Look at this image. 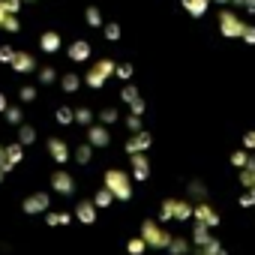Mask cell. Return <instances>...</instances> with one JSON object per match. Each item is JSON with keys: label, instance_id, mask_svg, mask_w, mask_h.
Masks as SVG:
<instances>
[{"label": "cell", "instance_id": "obj_1", "mask_svg": "<svg viewBox=\"0 0 255 255\" xmlns=\"http://www.w3.org/2000/svg\"><path fill=\"white\" fill-rule=\"evenodd\" d=\"M105 189L114 195V201H129L132 198V174H126L120 168L105 171Z\"/></svg>", "mask_w": 255, "mask_h": 255}, {"label": "cell", "instance_id": "obj_2", "mask_svg": "<svg viewBox=\"0 0 255 255\" xmlns=\"http://www.w3.org/2000/svg\"><path fill=\"white\" fill-rule=\"evenodd\" d=\"M189 216H192V204L183 201V198H168L159 207V219L162 222H186Z\"/></svg>", "mask_w": 255, "mask_h": 255}, {"label": "cell", "instance_id": "obj_3", "mask_svg": "<svg viewBox=\"0 0 255 255\" xmlns=\"http://www.w3.org/2000/svg\"><path fill=\"white\" fill-rule=\"evenodd\" d=\"M114 66H117V63H114L111 57H102V60H96V63L90 66V72L84 75V81H87V87H93V90H99V87H102V84H105V81H108V78L114 75Z\"/></svg>", "mask_w": 255, "mask_h": 255}, {"label": "cell", "instance_id": "obj_4", "mask_svg": "<svg viewBox=\"0 0 255 255\" xmlns=\"http://www.w3.org/2000/svg\"><path fill=\"white\" fill-rule=\"evenodd\" d=\"M243 30H246V21L237 18V12H231V9H219V33H222L225 39H240Z\"/></svg>", "mask_w": 255, "mask_h": 255}, {"label": "cell", "instance_id": "obj_5", "mask_svg": "<svg viewBox=\"0 0 255 255\" xmlns=\"http://www.w3.org/2000/svg\"><path fill=\"white\" fill-rule=\"evenodd\" d=\"M141 237H144L147 249H165L168 240H171V234H168L159 222H153V219H147V222L141 225Z\"/></svg>", "mask_w": 255, "mask_h": 255}, {"label": "cell", "instance_id": "obj_6", "mask_svg": "<svg viewBox=\"0 0 255 255\" xmlns=\"http://www.w3.org/2000/svg\"><path fill=\"white\" fill-rule=\"evenodd\" d=\"M192 216H195L198 225H207V228H216V225H219V213H216L207 201H198V204L192 207Z\"/></svg>", "mask_w": 255, "mask_h": 255}, {"label": "cell", "instance_id": "obj_7", "mask_svg": "<svg viewBox=\"0 0 255 255\" xmlns=\"http://www.w3.org/2000/svg\"><path fill=\"white\" fill-rule=\"evenodd\" d=\"M129 162H132V180H147L150 177V159L147 153H129Z\"/></svg>", "mask_w": 255, "mask_h": 255}, {"label": "cell", "instance_id": "obj_8", "mask_svg": "<svg viewBox=\"0 0 255 255\" xmlns=\"http://www.w3.org/2000/svg\"><path fill=\"white\" fill-rule=\"evenodd\" d=\"M150 144H153L150 132L138 129V132H132V138H129V141H126V153H147V150H150Z\"/></svg>", "mask_w": 255, "mask_h": 255}, {"label": "cell", "instance_id": "obj_9", "mask_svg": "<svg viewBox=\"0 0 255 255\" xmlns=\"http://www.w3.org/2000/svg\"><path fill=\"white\" fill-rule=\"evenodd\" d=\"M111 141V132H108V126H87V144L90 147H108Z\"/></svg>", "mask_w": 255, "mask_h": 255}, {"label": "cell", "instance_id": "obj_10", "mask_svg": "<svg viewBox=\"0 0 255 255\" xmlns=\"http://www.w3.org/2000/svg\"><path fill=\"white\" fill-rule=\"evenodd\" d=\"M75 216H78L84 225H93V222H96V204H93V201H81V204L75 207Z\"/></svg>", "mask_w": 255, "mask_h": 255}, {"label": "cell", "instance_id": "obj_11", "mask_svg": "<svg viewBox=\"0 0 255 255\" xmlns=\"http://www.w3.org/2000/svg\"><path fill=\"white\" fill-rule=\"evenodd\" d=\"M210 240H213V228H207V225H198V222H195V228H192V246H198V249H201V246H207Z\"/></svg>", "mask_w": 255, "mask_h": 255}, {"label": "cell", "instance_id": "obj_12", "mask_svg": "<svg viewBox=\"0 0 255 255\" xmlns=\"http://www.w3.org/2000/svg\"><path fill=\"white\" fill-rule=\"evenodd\" d=\"M237 180H240L243 189H252V186H255V156H249V162L240 168V177H237Z\"/></svg>", "mask_w": 255, "mask_h": 255}, {"label": "cell", "instance_id": "obj_13", "mask_svg": "<svg viewBox=\"0 0 255 255\" xmlns=\"http://www.w3.org/2000/svg\"><path fill=\"white\" fill-rule=\"evenodd\" d=\"M51 183H54V189H57V192H60V195H69V192H72V189H75V180H72V177H69V174H66V171H57V174H54V180H51Z\"/></svg>", "mask_w": 255, "mask_h": 255}, {"label": "cell", "instance_id": "obj_14", "mask_svg": "<svg viewBox=\"0 0 255 255\" xmlns=\"http://www.w3.org/2000/svg\"><path fill=\"white\" fill-rule=\"evenodd\" d=\"M165 249H168V255H189V249H192V240H186V237H171Z\"/></svg>", "mask_w": 255, "mask_h": 255}, {"label": "cell", "instance_id": "obj_15", "mask_svg": "<svg viewBox=\"0 0 255 255\" xmlns=\"http://www.w3.org/2000/svg\"><path fill=\"white\" fill-rule=\"evenodd\" d=\"M183 9H186L192 18H201V15L210 9V0H183Z\"/></svg>", "mask_w": 255, "mask_h": 255}, {"label": "cell", "instance_id": "obj_16", "mask_svg": "<svg viewBox=\"0 0 255 255\" xmlns=\"http://www.w3.org/2000/svg\"><path fill=\"white\" fill-rule=\"evenodd\" d=\"M48 150H51V156H54L57 162H69V147H66L60 138H51V141H48Z\"/></svg>", "mask_w": 255, "mask_h": 255}, {"label": "cell", "instance_id": "obj_17", "mask_svg": "<svg viewBox=\"0 0 255 255\" xmlns=\"http://www.w3.org/2000/svg\"><path fill=\"white\" fill-rule=\"evenodd\" d=\"M69 57H72V60H78V63H81V60H87V57H90V45H87L84 39L72 42V45H69Z\"/></svg>", "mask_w": 255, "mask_h": 255}, {"label": "cell", "instance_id": "obj_18", "mask_svg": "<svg viewBox=\"0 0 255 255\" xmlns=\"http://www.w3.org/2000/svg\"><path fill=\"white\" fill-rule=\"evenodd\" d=\"M48 207V195H30L27 201H24V210L27 213H39V210H45Z\"/></svg>", "mask_w": 255, "mask_h": 255}, {"label": "cell", "instance_id": "obj_19", "mask_svg": "<svg viewBox=\"0 0 255 255\" xmlns=\"http://www.w3.org/2000/svg\"><path fill=\"white\" fill-rule=\"evenodd\" d=\"M39 45H42V51H48V54H51V51H57V48H60V36H57V33H45V36L39 39Z\"/></svg>", "mask_w": 255, "mask_h": 255}, {"label": "cell", "instance_id": "obj_20", "mask_svg": "<svg viewBox=\"0 0 255 255\" xmlns=\"http://www.w3.org/2000/svg\"><path fill=\"white\" fill-rule=\"evenodd\" d=\"M12 66L21 69V72H30V69H33V57H30V54H15V57H12Z\"/></svg>", "mask_w": 255, "mask_h": 255}, {"label": "cell", "instance_id": "obj_21", "mask_svg": "<svg viewBox=\"0 0 255 255\" xmlns=\"http://www.w3.org/2000/svg\"><path fill=\"white\" fill-rule=\"evenodd\" d=\"M126 252H129V255H144V252H147L144 237H132V240H129V246H126Z\"/></svg>", "mask_w": 255, "mask_h": 255}, {"label": "cell", "instance_id": "obj_22", "mask_svg": "<svg viewBox=\"0 0 255 255\" xmlns=\"http://www.w3.org/2000/svg\"><path fill=\"white\" fill-rule=\"evenodd\" d=\"M111 201H114V195H111V192H108L105 186H102V189L96 192V198H93V204H96V210H99V207H111Z\"/></svg>", "mask_w": 255, "mask_h": 255}, {"label": "cell", "instance_id": "obj_23", "mask_svg": "<svg viewBox=\"0 0 255 255\" xmlns=\"http://www.w3.org/2000/svg\"><path fill=\"white\" fill-rule=\"evenodd\" d=\"M84 18H87V24H90V27H102V12H99L96 6H90V9L84 12Z\"/></svg>", "mask_w": 255, "mask_h": 255}, {"label": "cell", "instance_id": "obj_24", "mask_svg": "<svg viewBox=\"0 0 255 255\" xmlns=\"http://www.w3.org/2000/svg\"><path fill=\"white\" fill-rule=\"evenodd\" d=\"M246 162H249V150H246V147H243V150H234V153H231V165L243 168Z\"/></svg>", "mask_w": 255, "mask_h": 255}, {"label": "cell", "instance_id": "obj_25", "mask_svg": "<svg viewBox=\"0 0 255 255\" xmlns=\"http://www.w3.org/2000/svg\"><path fill=\"white\" fill-rule=\"evenodd\" d=\"M105 27V39L108 42H117L120 39V24H102Z\"/></svg>", "mask_w": 255, "mask_h": 255}, {"label": "cell", "instance_id": "obj_26", "mask_svg": "<svg viewBox=\"0 0 255 255\" xmlns=\"http://www.w3.org/2000/svg\"><path fill=\"white\" fill-rule=\"evenodd\" d=\"M240 207H246V210L255 207V189H246V192L240 195Z\"/></svg>", "mask_w": 255, "mask_h": 255}, {"label": "cell", "instance_id": "obj_27", "mask_svg": "<svg viewBox=\"0 0 255 255\" xmlns=\"http://www.w3.org/2000/svg\"><path fill=\"white\" fill-rule=\"evenodd\" d=\"M90 153H93V150H90V144H84V147H78V150H75V159H78L81 165H87V162H90Z\"/></svg>", "mask_w": 255, "mask_h": 255}, {"label": "cell", "instance_id": "obj_28", "mask_svg": "<svg viewBox=\"0 0 255 255\" xmlns=\"http://www.w3.org/2000/svg\"><path fill=\"white\" fill-rule=\"evenodd\" d=\"M135 99H138L135 84H126V87H123V102H135Z\"/></svg>", "mask_w": 255, "mask_h": 255}, {"label": "cell", "instance_id": "obj_29", "mask_svg": "<svg viewBox=\"0 0 255 255\" xmlns=\"http://www.w3.org/2000/svg\"><path fill=\"white\" fill-rule=\"evenodd\" d=\"M114 72L120 78H132V63H120V66H114Z\"/></svg>", "mask_w": 255, "mask_h": 255}, {"label": "cell", "instance_id": "obj_30", "mask_svg": "<svg viewBox=\"0 0 255 255\" xmlns=\"http://www.w3.org/2000/svg\"><path fill=\"white\" fill-rule=\"evenodd\" d=\"M126 126H129V132H138V129H141V120H138V114H129V117H126Z\"/></svg>", "mask_w": 255, "mask_h": 255}, {"label": "cell", "instance_id": "obj_31", "mask_svg": "<svg viewBox=\"0 0 255 255\" xmlns=\"http://www.w3.org/2000/svg\"><path fill=\"white\" fill-rule=\"evenodd\" d=\"M72 117H75L78 123H84V126H90V111H87V108H78V111H75Z\"/></svg>", "mask_w": 255, "mask_h": 255}, {"label": "cell", "instance_id": "obj_32", "mask_svg": "<svg viewBox=\"0 0 255 255\" xmlns=\"http://www.w3.org/2000/svg\"><path fill=\"white\" fill-rule=\"evenodd\" d=\"M246 45H255V27L252 24H246V30H243V36H240Z\"/></svg>", "mask_w": 255, "mask_h": 255}, {"label": "cell", "instance_id": "obj_33", "mask_svg": "<svg viewBox=\"0 0 255 255\" xmlns=\"http://www.w3.org/2000/svg\"><path fill=\"white\" fill-rule=\"evenodd\" d=\"M243 147H246V150H249V153H255V129H252V132H246V135H243Z\"/></svg>", "mask_w": 255, "mask_h": 255}, {"label": "cell", "instance_id": "obj_34", "mask_svg": "<svg viewBox=\"0 0 255 255\" xmlns=\"http://www.w3.org/2000/svg\"><path fill=\"white\" fill-rule=\"evenodd\" d=\"M63 90H78V75H66L63 78Z\"/></svg>", "mask_w": 255, "mask_h": 255}, {"label": "cell", "instance_id": "obj_35", "mask_svg": "<svg viewBox=\"0 0 255 255\" xmlns=\"http://www.w3.org/2000/svg\"><path fill=\"white\" fill-rule=\"evenodd\" d=\"M117 120V108H102V123H114Z\"/></svg>", "mask_w": 255, "mask_h": 255}, {"label": "cell", "instance_id": "obj_36", "mask_svg": "<svg viewBox=\"0 0 255 255\" xmlns=\"http://www.w3.org/2000/svg\"><path fill=\"white\" fill-rule=\"evenodd\" d=\"M60 222H69L66 213H48V225H60Z\"/></svg>", "mask_w": 255, "mask_h": 255}, {"label": "cell", "instance_id": "obj_37", "mask_svg": "<svg viewBox=\"0 0 255 255\" xmlns=\"http://www.w3.org/2000/svg\"><path fill=\"white\" fill-rule=\"evenodd\" d=\"M129 105H132V114H144V99H141V96H138L135 102H129Z\"/></svg>", "mask_w": 255, "mask_h": 255}, {"label": "cell", "instance_id": "obj_38", "mask_svg": "<svg viewBox=\"0 0 255 255\" xmlns=\"http://www.w3.org/2000/svg\"><path fill=\"white\" fill-rule=\"evenodd\" d=\"M57 120H60V123H69V120H72V111H69V108H60V111H57Z\"/></svg>", "mask_w": 255, "mask_h": 255}, {"label": "cell", "instance_id": "obj_39", "mask_svg": "<svg viewBox=\"0 0 255 255\" xmlns=\"http://www.w3.org/2000/svg\"><path fill=\"white\" fill-rule=\"evenodd\" d=\"M213 3H219V6H225V3H231V0H213Z\"/></svg>", "mask_w": 255, "mask_h": 255}, {"label": "cell", "instance_id": "obj_40", "mask_svg": "<svg viewBox=\"0 0 255 255\" xmlns=\"http://www.w3.org/2000/svg\"><path fill=\"white\" fill-rule=\"evenodd\" d=\"M252 189H255V186H252Z\"/></svg>", "mask_w": 255, "mask_h": 255}]
</instances>
